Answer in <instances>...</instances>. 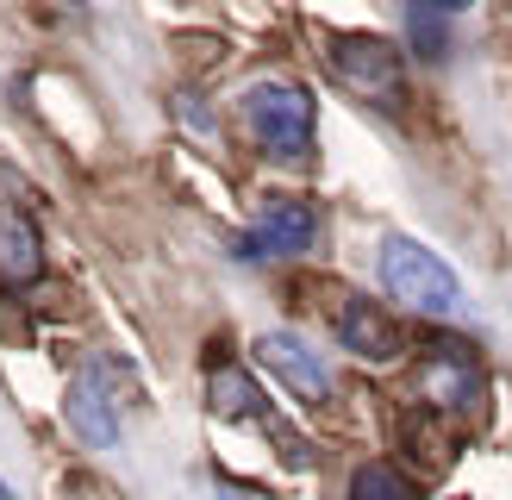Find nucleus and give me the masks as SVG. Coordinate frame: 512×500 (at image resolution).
<instances>
[{
	"instance_id": "obj_1",
	"label": "nucleus",
	"mask_w": 512,
	"mask_h": 500,
	"mask_svg": "<svg viewBox=\"0 0 512 500\" xmlns=\"http://www.w3.org/2000/svg\"><path fill=\"white\" fill-rule=\"evenodd\" d=\"M238 132L275 163H306L319 144V100L288 75H263L238 94Z\"/></svg>"
},
{
	"instance_id": "obj_2",
	"label": "nucleus",
	"mask_w": 512,
	"mask_h": 500,
	"mask_svg": "<svg viewBox=\"0 0 512 500\" xmlns=\"http://www.w3.org/2000/svg\"><path fill=\"white\" fill-rule=\"evenodd\" d=\"M375 269H381V288H388L400 307H413V313L450 319L456 307H463V282H456V269L431 244H419V238L388 232L375 244Z\"/></svg>"
},
{
	"instance_id": "obj_3",
	"label": "nucleus",
	"mask_w": 512,
	"mask_h": 500,
	"mask_svg": "<svg viewBox=\"0 0 512 500\" xmlns=\"http://www.w3.org/2000/svg\"><path fill=\"white\" fill-rule=\"evenodd\" d=\"M325 69H331V82L350 100H363V107H381V113L406 107V63L381 32H331L325 38Z\"/></svg>"
},
{
	"instance_id": "obj_4",
	"label": "nucleus",
	"mask_w": 512,
	"mask_h": 500,
	"mask_svg": "<svg viewBox=\"0 0 512 500\" xmlns=\"http://www.w3.org/2000/svg\"><path fill=\"white\" fill-rule=\"evenodd\" d=\"M313 244H319V207L300 200V194H275V200L256 207L250 232L238 238V257L244 263H294Z\"/></svg>"
},
{
	"instance_id": "obj_5",
	"label": "nucleus",
	"mask_w": 512,
	"mask_h": 500,
	"mask_svg": "<svg viewBox=\"0 0 512 500\" xmlns=\"http://www.w3.org/2000/svg\"><path fill=\"white\" fill-rule=\"evenodd\" d=\"M256 357H263V369L294 400H306V407H325V400H331V363L300 332H263V338H256Z\"/></svg>"
},
{
	"instance_id": "obj_6",
	"label": "nucleus",
	"mask_w": 512,
	"mask_h": 500,
	"mask_svg": "<svg viewBox=\"0 0 512 500\" xmlns=\"http://www.w3.org/2000/svg\"><path fill=\"white\" fill-rule=\"evenodd\" d=\"M331 325H338V344L356 350L363 363H400L406 357V338H400L394 313L369 294H338V319Z\"/></svg>"
},
{
	"instance_id": "obj_7",
	"label": "nucleus",
	"mask_w": 512,
	"mask_h": 500,
	"mask_svg": "<svg viewBox=\"0 0 512 500\" xmlns=\"http://www.w3.org/2000/svg\"><path fill=\"white\" fill-rule=\"evenodd\" d=\"M207 400H213V413H219V419H232V425L269 419V407H263V388H256V382H250V375H244L238 363H225V357H213V363H207ZM269 432H275V438H288V444H294V457L306 463V450H300V438L288 432V425H275V419H269Z\"/></svg>"
},
{
	"instance_id": "obj_8",
	"label": "nucleus",
	"mask_w": 512,
	"mask_h": 500,
	"mask_svg": "<svg viewBox=\"0 0 512 500\" xmlns=\"http://www.w3.org/2000/svg\"><path fill=\"white\" fill-rule=\"evenodd\" d=\"M419 388L431 394V407L469 413L475 400H481V363L469 357L463 344H438V350L425 357V369H419Z\"/></svg>"
},
{
	"instance_id": "obj_9",
	"label": "nucleus",
	"mask_w": 512,
	"mask_h": 500,
	"mask_svg": "<svg viewBox=\"0 0 512 500\" xmlns=\"http://www.w3.org/2000/svg\"><path fill=\"white\" fill-rule=\"evenodd\" d=\"M69 425H75V438L94 444V450L119 444V400H113V388H107L100 369H88L82 382L69 388Z\"/></svg>"
},
{
	"instance_id": "obj_10",
	"label": "nucleus",
	"mask_w": 512,
	"mask_h": 500,
	"mask_svg": "<svg viewBox=\"0 0 512 500\" xmlns=\"http://www.w3.org/2000/svg\"><path fill=\"white\" fill-rule=\"evenodd\" d=\"M38 269H44L38 225H32V219H19V213H7V219H0V275H7L13 288H25Z\"/></svg>"
},
{
	"instance_id": "obj_11",
	"label": "nucleus",
	"mask_w": 512,
	"mask_h": 500,
	"mask_svg": "<svg viewBox=\"0 0 512 500\" xmlns=\"http://www.w3.org/2000/svg\"><path fill=\"white\" fill-rule=\"evenodd\" d=\"M350 500H419V488L406 482V469L400 463H356L350 475Z\"/></svg>"
},
{
	"instance_id": "obj_12",
	"label": "nucleus",
	"mask_w": 512,
	"mask_h": 500,
	"mask_svg": "<svg viewBox=\"0 0 512 500\" xmlns=\"http://www.w3.org/2000/svg\"><path fill=\"white\" fill-rule=\"evenodd\" d=\"M219 500H275V494L250 488V482H219Z\"/></svg>"
},
{
	"instance_id": "obj_13",
	"label": "nucleus",
	"mask_w": 512,
	"mask_h": 500,
	"mask_svg": "<svg viewBox=\"0 0 512 500\" xmlns=\"http://www.w3.org/2000/svg\"><path fill=\"white\" fill-rule=\"evenodd\" d=\"M413 7H419V13H425V7H431V13H469L475 0H413Z\"/></svg>"
},
{
	"instance_id": "obj_14",
	"label": "nucleus",
	"mask_w": 512,
	"mask_h": 500,
	"mask_svg": "<svg viewBox=\"0 0 512 500\" xmlns=\"http://www.w3.org/2000/svg\"><path fill=\"white\" fill-rule=\"evenodd\" d=\"M0 500H19V494H13V488H7V482H0Z\"/></svg>"
},
{
	"instance_id": "obj_15",
	"label": "nucleus",
	"mask_w": 512,
	"mask_h": 500,
	"mask_svg": "<svg viewBox=\"0 0 512 500\" xmlns=\"http://www.w3.org/2000/svg\"><path fill=\"white\" fill-rule=\"evenodd\" d=\"M63 7H88V0H63Z\"/></svg>"
}]
</instances>
